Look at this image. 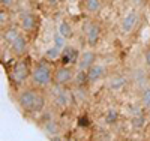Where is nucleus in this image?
Returning <instances> with one entry per match:
<instances>
[{
	"label": "nucleus",
	"instance_id": "1",
	"mask_svg": "<svg viewBox=\"0 0 150 141\" xmlns=\"http://www.w3.org/2000/svg\"><path fill=\"white\" fill-rule=\"evenodd\" d=\"M36 89V87H35ZM35 89H24L17 96L18 107L27 114H36L41 113L45 107V98Z\"/></svg>",
	"mask_w": 150,
	"mask_h": 141
},
{
	"label": "nucleus",
	"instance_id": "2",
	"mask_svg": "<svg viewBox=\"0 0 150 141\" xmlns=\"http://www.w3.org/2000/svg\"><path fill=\"white\" fill-rule=\"evenodd\" d=\"M54 81V72L51 71L50 65L47 62H39L36 63L30 74V83L36 89H45Z\"/></svg>",
	"mask_w": 150,
	"mask_h": 141
},
{
	"label": "nucleus",
	"instance_id": "3",
	"mask_svg": "<svg viewBox=\"0 0 150 141\" xmlns=\"http://www.w3.org/2000/svg\"><path fill=\"white\" fill-rule=\"evenodd\" d=\"M30 66H29V57H21V60H18L14 68H12L11 71V80L14 81L17 86L23 84V83H26L27 78H30Z\"/></svg>",
	"mask_w": 150,
	"mask_h": 141
},
{
	"label": "nucleus",
	"instance_id": "4",
	"mask_svg": "<svg viewBox=\"0 0 150 141\" xmlns=\"http://www.w3.org/2000/svg\"><path fill=\"white\" fill-rule=\"evenodd\" d=\"M74 80H75V72L68 65H62L54 71V83L59 86H66Z\"/></svg>",
	"mask_w": 150,
	"mask_h": 141
},
{
	"label": "nucleus",
	"instance_id": "5",
	"mask_svg": "<svg viewBox=\"0 0 150 141\" xmlns=\"http://www.w3.org/2000/svg\"><path fill=\"white\" fill-rule=\"evenodd\" d=\"M9 47H11V53L14 54L15 57H20V59L24 57L26 53H27V50H29V41H27L26 35L21 33L14 42L9 44Z\"/></svg>",
	"mask_w": 150,
	"mask_h": 141
},
{
	"label": "nucleus",
	"instance_id": "6",
	"mask_svg": "<svg viewBox=\"0 0 150 141\" xmlns=\"http://www.w3.org/2000/svg\"><path fill=\"white\" fill-rule=\"evenodd\" d=\"M138 18H140V14L135 9L129 11L128 14L123 17V20H122V24H120L122 32L126 33V35L131 33V32H134L135 27H137V24H138Z\"/></svg>",
	"mask_w": 150,
	"mask_h": 141
},
{
	"label": "nucleus",
	"instance_id": "7",
	"mask_svg": "<svg viewBox=\"0 0 150 141\" xmlns=\"http://www.w3.org/2000/svg\"><path fill=\"white\" fill-rule=\"evenodd\" d=\"M101 39V26L98 23H90L86 30V42L89 47H96Z\"/></svg>",
	"mask_w": 150,
	"mask_h": 141
},
{
	"label": "nucleus",
	"instance_id": "8",
	"mask_svg": "<svg viewBox=\"0 0 150 141\" xmlns=\"http://www.w3.org/2000/svg\"><path fill=\"white\" fill-rule=\"evenodd\" d=\"M78 59H80V53L77 48L66 45L62 50V56H60L62 65H75V63H78Z\"/></svg>",
	"mask_w": 150,
	"mask_h": 141
},
{
	"label": "nucleus",
	"instance_id": "9",
	"mask_svg": "<svg viewBox=\"0 0 150 141\" xmlns=\"http://www.w3.org/2000/svg\"><path fill=\"white\" fill-rule=\"evenodd\" d=\"M107 75V68L102 63H93V65L87 69V78L89 83H96L99 80H102Z\"/></svg>",
	"mask_w": 150,
	"mask_h": 141
},
{
	"label": "nucleus",
	"instance_id": "10",
	"mask_svg": "<svg viewBox=\"0 0 150 141\" xmlns=\"http://www.w3.org/2000/svg\"><path fill=\"white\" fill-rule=\"evenodd\" d=\"M20 27H21V30H24L26 33L35 32L36 27H38V18H36V15L30 14V12L23 14L21 20H20Z\"/></svg>",
	"mask_w": 150,
	"mask_h": 141
},
{
	"label": "nucleus",
	"instance_id": "11",
	"mask_svg": "<svg viewBox=\"0 0 150 141\" xmlns=\"http://www.w3.org/2000/svg\"><path fill=\"white\" fill-rule=\"evenodd\" d=\"M93 63H96V54L93 53L92 50H86L84 53L80 54V59H78V69L80 71H87Z\"/></svg>",
	"mask_w": 150,
	"mask_h": 141
},
{
	"label": "nucleus",
	"instance_id": "12",
	"mask_svg": "<svg viewBox=\"0 0 150 141\" xmlns=\"http://www.w3.org/2000/svg\"><path fill=\"white\" fill-rule=\"evenodd\" d=\"M126 86H128V77L123 75V74L112 75L110 78V81H108V89L112 90V92H120Z\"/></svg>",
	"mask_w": 150,
	"mask_h": 141
},
{
	"label": "nucleus",
	"instance_id": "13",
	"mask_svg": "<svg viewBox=\"0 0 150 141\" xmlns=\"http://www.w3.org/2000/svg\"><path fill=\"white\" fill-rule=\"evenodd\" d=\"M20 35H21V27H18V26H6V27H3L2 38L6 44H12Z\"/></svg>",
	"mask_w": 150,
	"mask_h": 141
},
{
	"label": "nucleus",
	"instance_id": "14",
	"mask_svg": "<svg viewBox=\"0 0 150 141\" xmlns=\"http://www.w3.org/2000/svg\"><path fill=\"white\" fill-rule=\"evenodd\" d=\"M81 8L87 14H96L102 8V0H83Z\"/></svg>",
	"mask_w": 150,
	"mask_h": 141
},
{
	"label": "nucleus",
	"instance_id": "15",
	"mask_svg": "<svg viewBox=\"0 0 150 141\" xmlns=\"http://www.w3.org/2000/svg\"><path fill=\"white\" fill-rule=\"evenodd\" d=\"M57 32L63 36V38H66V39H71V38L74 36V30H72V26L68 23V21H60L59 23V29H57Z\"/></svg>",
	"mask_w": 150,
	"mask_h": 141
},
{
	"label": "nucleus",
	"instance_id": "16",
	"mask_svg": "<svg viewBox=\"0 0 150 141\" xmlns=\"http://www.w3.org/2000/svg\"><path fill=\"white\" fill-rule=\"evenodd\" d=\"M140 101H141V105L144 108H150V86L143 87L141 95H140Z\"/></svg>",
	"mask_w": 150,
	"mask_h": 141
},
{
	"label": "nucleus",
	"instance_id": "17",
	"mask_svg": "<svg viewBox=\"0 0 150 141\" xmlns=\"http://www.w3.org/2000/svg\"><path fill=\"white\" fill-rule=\"evenodd\" d=\"M44 132L48 135V138L50 137H53V135H56L57 132H59V126H57V123L56 122H47L45 125H44Z\"/></svg>",
	"mask_w": 150,
	"mask_h": 141
},
{
	"label": "nucleus",
	"instance_id": "18",
	"mask_svg": "<svg viewBox=\"0 0 150 141\" xmlns=\"http://www.w3.org/2000/svg\"><path fill=\"white\" fill-rule=\"evenodd\" d=\"M60 56H62V50H59L57 47H51V48H48L47 50V53H45V59H48V60H56V59H60Z\"/></svg>",
	"mask_w": 150,
	"mask_h": 141
},
{
	"label": "nucleus",
	"instance_id": "19",
	"mask_svg": "<svg viewBox=\"0 0 150 141\" xmlns=\"http://www.w3.org/2000/svg\"><path fill=\"white\" fill-rule=\"evenodd\" d=\"M68 101H69V98H68L66 92L60 90V92L57 93V96H56V104H57L59 107H66V105H68Z\"/></svg>",
	"mask_w": 150,
	"mask_h": 141
},
{
	"label": "nucleus",
	"instance_id": "20",
	"mask_svg": "<svg viewBox=\"0 0 150 141\" xmlns=\"http://www.w3.org/2000/svg\"><path fill=\"white\" fill-rule=\"evenodd\" d=\"M117 120H119V113L116 110H108L105 114V122L108 125H114Z\"/></svg>",
	"mask_w": 150,
	"mask_h": 141
},
{
	"label": "nucleus",
	"instance_id": "21",
	"mask_svg": "<svg viewBox=\"0 0 150 141\" xmlns=\"http://www.w3.org/2000/svg\"><path fill=\"white\" fill-rule=\"evenodd\" d=\"M54 47H57L59 50H63V48L66 47V38H63L59 32H57L56 36H54Z\"/></svg>",
	"mask_w": 150,
	"mask_h": 141
},
{
	"label": "nucleus",
	"instance_id": "22",
	"mask_svg": "<svg viewBox=\"0 0 150 141\" xmlns=\"http://www.w3.org/2000/svg\"><path fill=\"white\" fill-rule=\"evenodd\" d=\"M8 21H9V15H8L6 9L2 8V11H0V24H2V27H6Z\"/></svg>",
	"mask_w": 150,
	"mask_h": 141
},
{
	"label": "nucleus",
	"instance_id": "23",
	"mask_svg": "<svg viewBox=\"0 0 150 141\" xmlns=\"http://www.w3.org/2000/svg\"><path fill=\"white\" fill-rule=\"evenodd\" d=\"M17 3V0H0V5H2V8L8 9V8H12Z\"/></svg>",
	"mask_w": 150,
	"mask_h": 141
},
{
	"label": "nucleus",
	"instance_id": "24",
	"mask_svg": "<svg viewBox=\"0 0 150 141\" xmlns=\"http://www.w3.org/2000/svg\"><path fill=\"white\" fill-rule=\"evenodd\" d=\"M144 62H146V66L150 68V47H147V50L144 51Z\"/></svg>",
	"mask_w": 150,
	"mask_h": 141
},
{
	"label": "nucleus",
	"instance_id": "25",
	"mask_svg": "<svg viewBox=\"0 0 150 141\" xmlns=\"http://www.w3.org/2000/svg\"><path fill=\"white\" fill-rule=\"evenodd\" d=\"M47 2H48L50 5H56V3H57V0H47Z\"/></svg>",
	"mask_w": 150,
	"mask_h": 141
}]
</instances>
